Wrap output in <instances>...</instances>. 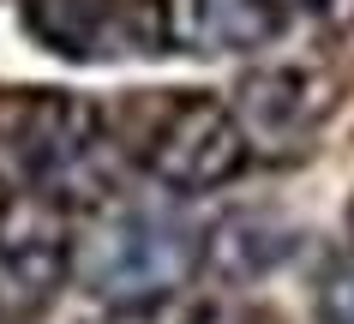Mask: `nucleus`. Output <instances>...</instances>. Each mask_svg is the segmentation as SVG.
Returning <instances> with one entry per match:
<instances>
[{
	"label": "nucleus",
	"mask_w": 354,
	"mask_h": 324,
	"mask_svg": "<svg viewBox=\"0 0 354 324\" xmlns=\"http://www.w3.org/2000/svg\"><path fill=\"white\" fill-rule=\"evenodd\" d=\"M205 270V240L156 210H102L73 234V276L109 312H150Z\"/></svg>",
	"instance_id": "f257e3e1"
},
{
	"label": "nucleus",
	"mask_w": 354,
	"mask_h": 324,
	"mask_svg": "<svg viewBox=\"0 0 354 324\" xmlns=\"http://www.w3.org/2000/svg\"><path fill=\"white\" fill-rule=\"evenodd\" d=\"M156 120H150L132 156L145 162L150 180L168 192H216L246 169V133L234 108L210 90H156Z\"/></svg>",
	"instance_id": "f03ea898"
},
{
	"label": "nucleus",
	"mask_w": 354,
	"mask_h": 324,
	"mask_svg": "<svg viewBox=\"0 0 354 324\" xmlns=\"http://www.w3.org/2000/svg\"><path fill=\"white\" fill-rule=\"evenodd\" d=\"M73 276V222L48 187L0 198V318H30Z\"/></svg>",
	"instance_id": "7ed1b4c3"
},
{
	"label": "nucleus",
	"mask_w": 354,
	"mask_h": 324,
	"mask_svg": "<svg viewBox=\"0 0 354 324\" xmlns=\"http://www.w3.org/2000/svg\"><path fill=\"white\" fill-rule=\"evenodd\" d=\"M24 30L60 60H109V55H162L156 0H24Z\"/></svg>",
	"instance_id": "20e7f679"
},
{
	"label": "nucleus",
	"mask_w": 354,
	"mask_h": 324,
	"mask_svg": "<svg viewBox=\"0 0 354 324\" xmlns=\"http://www.w3.org/2000/svg\"><path fill=\"white\" fill-rule=\"evenodd\" d=\"M288 24L277 0H156V30L162 55H228V48H259Z\"/></svg>",
	"instance_id": "39448f33"
},
{
	"label": "nucleus",
	"mask_w": 354,
	"mask_h": 324,
	"mask_svg": "<svg viewBox=\"0 0 354 324\" xmlns=\"http://www.w3.org/2000/svg\"><path fill=\"white\" fill-rule=\"evenodd\" d=\"M228 108L241 120L246 144H252V133L288 144V138H306L318 126V115L330 108V90L306 66H259V73H246L234 84V102Z\"/></svg>",
	"instance_id": "423d86ee"
},
{
	"label": "nucleus",
	"mask_w": 354,
	"mask_h": 324,
	"mask_svg": "<svg viewBox=\"0 0 354 324\" xmlns=\"http://www.w3.org/2000/svg\"><path fill=\"white\" fill-rule=\"evenodd\" d=\"M277 258H288V234L277 222H259V216H234V222L216 229V240H205V265L234 276V283L270 270Z\"/></svg>",
	"instance_id": "0eeeda50"
},
{
	"label": "nucleus",
	"mask_w": 354,
	"mask_h": 324,
	"mask_svg": "<svg viewBox=\"0 0 354 324\" xmlns=\"http://www.w3.org/2000/svg\"><path fill=\"white\" fill-rule=\"evenodd\" d=\"M348 234H354V210H348Z\"/></svg>",
	"instance_id": "6e6552de"
}]
</instances>
